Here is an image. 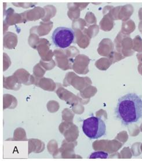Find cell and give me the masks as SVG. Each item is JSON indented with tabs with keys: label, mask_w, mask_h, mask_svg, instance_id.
Instances as JSON below:
<instances>
[{
	"label": "cell",
	"mask_w": 142,
	"mask_h": 161,
	"mask_svg": "<svg viewBox=\"0 0 142 161\" xmlns=\"http://www.w3.org/2000/svg\"><path fill=\"white\" fill-rule=\"evenodd\" d=\"M82 131L89 138L97 139L106 134V125L100 118L91 116L83 121Z\"/></svg>",
	"instance_id": "7a4b0ae2"
},
{
	"label": "cell",
	"mask_w": 142,
	"mask_h": 161,
	"mask_svg": "<svg viewBox=\"0 0 142 161\" xmlns=\"http://www.w3.org/2000/svg\"><path fill=\"white\" fill-rule=\"evenodd\" d=\"M117 118L123 125L138 122L142 117V99L135 93H128L120 97L115 108Z\"/></svg>",
	"instance_id": "6da1fadb"
},
{
	"label": "cell",
	"mask_w": 142,
	"mask_h": 161,
	"mask_svg": "<svg viewBox=\"0 0 142 161\" xmlns=\"http://www.w3.org/2000/svg\"><path fill=\"white\" fill-rule=\"evenodd\" d=\"M75 38V33L72 29L58 27L55 29L52 35L55 46L61 49L66 48L72 44Z\"/></svg>",
	"instance_id": "3957f363"
},
{
	"label": "cell",
	"mask_w": 142,
	"mask_h": 161,
	"mask_svg": "<svg viewBox=\"0 0 142 161\" xmlns=\"http://www.w3.org/2000/svg\"><path fill=\"white\" fill-rule=\"evenodd\" d=\"M108 157V155L106 153L104 152H96L94 153H92L90 156V158H101V159H106Z\"/></svg>",
	"instance_id": "277c9868"
}]
</instances>
